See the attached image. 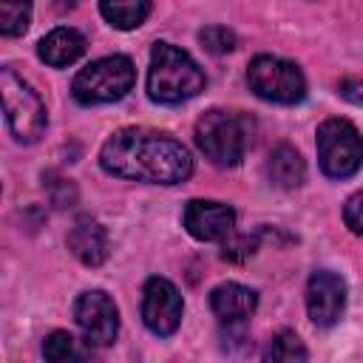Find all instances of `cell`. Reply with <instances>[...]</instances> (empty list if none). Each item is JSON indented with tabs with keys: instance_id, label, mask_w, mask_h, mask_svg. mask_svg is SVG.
<instances>
[{
	"instance_id": "obj_1",
	"label": "cell",
	"mask_w": 363,
	"mask_h": 363,
	"mask_svg": "<svg viewBox=\"0 0 363 363\" xmlns=\"http://www.w3.org/2000/svg\"><path fill=\"white\" fill-rule=\"evenodd\" d=\"M99 164L108 176L147 184H182L193 176V156L176 136L136 125L119 128L105 139Z\"/></svg>"
},
{
	"instance_id": "obj_2",
	"label": "cell",
	"mask_w": 363,
	"mask_h": 363,
	"mask_svg": "<svg viewBox=\"0 0 363 363\" xmlns=\"http://www.w3.org/2000/svg\"><path fill=\"white\" fill-rule=\"evenodd\" d=\"M207 85L199 62L173 43H156L147 68V96L159 105H179L201 94Z\"/></svg>"
},
{
	"instance_id": "obj_3",
	"label": "cell",
	"mask_w": 363,
	"mask_h": 363,
	"mask_svg": "<svg viewBox=\"0 0 363 363\" xmlns=\"http://www.w3.org/2000/svg\"><path fill=\"white\" fill-rule=\"evenodd\" d=\"M252 133L255 122L244 111L213 108L196 122V145L218 167H235L247 156Z\"/></svg>"
},
{
	"instance_id": "obj_4",
	"label": "cell",
	"mask_w": 363,
	"mask_h": 363,
	"mask_svg": "<svg viewBox=\"0 0 363 363\" xmlns=\"http://www.w3.org/2000/svg\"><path fill=\"white\" fill-rule=\"evenodd\" d=\"M136 82L133 60L125 54H111L88 62L71 82V94L79 105H105L122 99Z\"/></svg>"
},
{
	"instance_id": "obj_5",
	"label": "cell",
	"mask_w": 363,
	"mask_h": 363,
	"mask_svg": "<svg viewBox=\"0 0 363 363\" xmlns=\"http://www.w3.org/2000/svg\"><path fill=\"white\" fill-rule=\"evenodd\" d=\"M0 94H3V113H6L9 133L23 145L37 142L48 122L40 94L23 77H17L14 68L9 65L0 68Z\"/></svg>"
},
{
	"instance_id": "obj_6",
	"label": "cell",
	"mask_w": 363,
	"mask_h": 363,
	"mask_svg": "<svg viewBox=\"0 0 363 363\" xmlns=\"http://www.w3.org/2000/svg\"><path fill=\"white\" fill-rule=\"evenodd\" d=\"M318 162L329 179H349L363 167V136L349 119H326L318 128Z\"/></svg>"
},
{
	"instance_id": "obj_7",
	"label": "cell",
	"mask_w": 363,
	"mask_h": 363,
	"mask_svg": "<svg viewBox=\"0 0 363 363\" xmlns=\"http://www.w3.org/2000/svg\"><path fill=\"white\" fill-rule=\"evenodd\" d=\"M247 82L255 96L278 105H295L306 96V77L303 71L281 57L258 54L247 68Z\"/></svg>"
},
{
	"instance_id": "obj_8",
	"label": "cell",
	"mask_w": 363,
	"mask_h": 363,
	"mask_svg": "<svg viewBox=\"0 0 363 363\" xmlns=\"http://www.w3.org/2000/svg\"><path fill=\"white\" fill-rule=\"evenodd\" d=\"M74 320L82 337L94 346H111L119 332V312L108 292L88 289L74 301Z\"/></svg>"
},
{
	"instance_id": "obj_9",
	"label": "cell",
	"mask_w": 363,
	"mask_h": 363,
	"mask_svg": "<svg viewBox=\"0 0 363 363\" xmlns=\"http://www.w3.org/2000/svg\"><path fill=\"white\" fill-rule=\"evenodd\" d=\"M182 312H184V303H182L179 289L167 278H159V275L147 278L145 292H142V320H145V326L153 335L167 337L179 329Z\"/></svg>"
},
{
	"instance_id": "obj_10",
	"label": "cell",
	"mask_w": 363,
	"mask_h": 363,
	"mask_svg": "<svg viewBox=\"0 0 363 363\" xmlns=\"http://www.w3.org/2000/svg\"><path fill=\"white\" fill-rule=\"evenodd\" d=\"M346 309V281L332 269H318L306 281V312L315 326H332Z\"/></svg>"
},
{
	"instance_id": "obj_11",
	"label": "cell",
	"mask_w": 363,
	"mask_h": 363,
	"mask_svg": "<svg viewBox=\"0 0 363 363\" xmlns=\"http://www.w3.org/2000/svg\"><path fill=\"white\" fill-rule=\"evenodd\" d=\"M184 230L199 241H221L235 227V210L213 199H190L182 213Z\"/></svg>"
},
{
	"instance_id": "obj_12",
	"label": "cell",
	"mask_w": 363,
	"mask_h": 363,
	"mask_svg": "<svg viewBox=\"0 0 363 363\" xmlns=\"http://www.w3.org/2000/svg\"><path fill=\"white\" fill-rule=\"evenodd\" d=\"M258 306V295L255 289L244 286V284H235V281H227V284H218L213 292H210V309L213 315L227 323V326H241Z\"/></svg>"
},
{
	"instance_id": "obj_13",
	"label": "cell",
	"mask_w": 363,
	"mask_h": 363,
	"mask_svg": "<svg viewBox=\"0 0 363 363\" xmlns=\"http://www.w3.org/2000/svg\"><path fill=\"white\" fill-rule=\"evenodd\" d=\"M68 250L85 267H99L108 258V233L94 216H79L68 233Z\"/></svg>"
},
{
	"instance_id": "obj_14",
	"label": "cell",
	"mask_w": 363,
	"mask_h": 363,
	"mask_svg": "<svg viewBox=\"0 0 363 363\" xmlns=\"http://www.w3.org/2000/svg\"><path fill=\"white\" fill-rule=\"evenodd\" d=\"M37 54L45 65H54V68H65L71 62H77L82 54H85V37L77 31V28H68V26H60L54 31H48L40 43H37Z\"/></svg>"
},
{
	"instance_id": "obj_15",
	"label": "cell",
	"mask_w": 363,
	"mask_h": 363,
	"mask_svg": "<svg viewBox=\"0 0 363 363\" xmlns=\"http://www.w3.org/2000/svg\"><path fill=\"white\" fill-rule=\"evenodd\" d=\"M267 176L281 190H295L306 179V164L292 145H275L267 156Z\"/></svg>"
},
{
	"instance_id": "obj_16",
	"label": "cell",
	"mask_w": 363,
	"mask_h": 363,
	"mask_svg": "<svg viewBox=\"0 0 363 363\" xmlns=\"http://www.w3.org/2000/svg\"><path fill=\"white\" fill-rule=\"evenodd\" d=\"M150 0H99V11L102 17L119 28V31H130V28H139L147 14H150Z\"/></svg>"
},
{
	"instance_id": "obj_17",
	"label": "cell",
	"mask_w": 363,
	"mask_h": 363,
	"mask_svg": "<svg viewBox=\"0 0 363 363\" xmlns=\"http://www.w3.org/2000/svg\"><path fill=\"white\" fill-rule=\"evenodd\" d=\"M31 6L34 0H0V31L6 37L26 34L31 23Z\"/></svg>"
},
{
	"instance_id": "obj_18",
	"label": "cell",
	"mask_w": 363,
	"mask_h": 363,
	"mask_svg": "<svg viewBox=\"0 0 363 363\" xmlns=\"http://www.w3.org/2000/svg\"><path fill=\"white\" fill-rule=\"evenodd\" d=\"M43 357L51 360V363H65V360H79V357H85V352H82L79 340H77L71 332L57 329V332H51V335L43 340Z\"/></svg>"
},
{
	"instance_id": "obj_19",
	"label": "cell",
	"mask_w": 363,
	"mask_h": 363,
	"mask_svg": "<svg viewBox=\"0 0 363 363\" xmlns=\"http://www.w3.org/2000/svg\"><path fill=\"white\" fill-rule=\"evenodd\" d=\"M43 187H45L48 201H51L54 207H60V210H62V207H74L77 199H79L77 184H74L68 176L57 173V170H45V173H43Z\"/></svg>"
},
{
	"instance_id": "obj_20",
	"label": "cell",
	"mask_w": 363,
	"mask_h": 363,
	"mask_svg": "<svg viewBox=\"0 0 363 363\" xmlns=\"http://www.w3.org/2000/svg\"><path fill=\"white\" fill-rule=\"evenodd\" d=\"M264 357H267V360H284V363H292V360H306L309 352H306V346L301 343V337H298L295 332H286V329H284V332H278V335L269 340Z\"/></svg>"
},
{
	"instance_id": "obj_21",
	"label": "cell",
	"mask_w": 363,
	"mask_h": 363,
	"mask_svg": "<svg viewBox=\"0 0 363 363\" xmlns=\"http://www.w3.org/2000/svg\"><path fill=\"white\" fill-rule=\"evenodd\" d=\"M199 43L210 51V54H227L235 48V34L227 26H207L199 31Z\"/></svg>"
},
{
	"instance_id": "obj_22",
	"label": "cell",
	"mask_w": 363,
	"mask_h": 363,
	"mask_svg": "<svg viewBox=\"0 0 363 363\" xmlns=\"http://www.w3.org/2000/svg\"><path fill=\"white\" fill-rule=\"evenodd\" d=\"M255 247H258V235H227V241H224V247H221V255L227 258V261H247L252 252H255Z\"/></svg>"
},
{
	"instance_id": "obj_23",
	"label": "cell",
	"mask_w": 363,
	"mask_h": 363,
	"mask_svg": "<svg viewBox=\"0 0 363 363\" xmlns=\"http://www.w3.org/2000/svg\"><path fill=\"white\" fill-rule=\"evenodd\" d=\"M343 221L354 235H363V190L352 193L343 204Z\"/></svg>"
},
{
	"instance_id": "obj_24",
	"label": "cell",
	"mask_w": 363,
	"mask_h": 363,
	"mask_svg": "<svg viewBox=\"0 0 363 363\" xmlns=\"http://www.w3.org/2000/svg\"><path fill=\"white\" fill-rule=\"evenodd\" d=\"M337 94L354 105H363V79H340L337 82Z\"/></svg>"
}]
</instances>
